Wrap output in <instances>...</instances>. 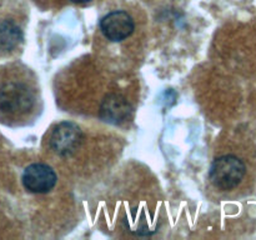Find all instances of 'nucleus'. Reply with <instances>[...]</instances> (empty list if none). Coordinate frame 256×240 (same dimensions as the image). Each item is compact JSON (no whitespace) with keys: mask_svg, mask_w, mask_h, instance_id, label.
I'll return each mask as SVG.
<instances>
[{"mask_svg":"<svg viewBox=\"0 0 256 240\" xmlns=\"http://www.w3.org/2000/svg\"><path fill=\"white\" fill-rule=\"evenodd\" d=\"M38 92L30 80L22 75H8L0 82V120L18 124L26 120L36 108Z\"/></svg>","mask_w":256,"mask_h":240,"instance_id":"obj_1","label":"nucleus"},{"mask_svg":"<svg viewBox=\"0 0 256 240\" xmlns=\"http://www.w3.org/2000/svg\"><path fill=\"white\" fill-rule=\"evenodd\" d=\"M25 15L14 0H0V60L12 56L24 42Z\"/></svg>","mask_w":256,"mask_h":240,"instance_id":"obj_2","label":"nucleus"},{"mask_svg":"<svg viewBox=\"0 0 256 240\" xmlns=\"http://www.w3.org/2000/svg\"><path fill=\"white\" fill-rule=\"evenodd\" d=\"M246 166L244 162L235 155H222L212 162L209 179L215 188L224 192L235 189L244 179Z\"/></svg>","mask_w":256,"mask_h":240,"instance_id":"obj_3","label":"nucleus"},{"mask_svg":"<svg viewBox=\"0 0 256 240\" xmlns=\"http://www.w3.org/2000/svg\"><path fill=\"white\" fill-rule=\"evenodd\" d=\"M22 182L25 189L34 194L49 192L56 185V172L46 164L34 162L25 168L22 175Z\"/></svg>","mask_w":256,"mask_h":240,"instance_id":"obj_4","label":"nucleus"},{"mask_svg":"<svg viewBox=\"0 0 256 240\" xmlns=\"http://www.w3.org/2000/svg\"><path fill=\"white\" fill-rule=\"evenodd\" d=\"M82 142V130L75 122H62L50 136V148L60 156H69L76 152Z\"/></svg>","mask_w":256,"mask_h":240,"instance_id":"obj_5","label":"nucleus"},{"mask_svg":"<svg viewBox=\"0 0 256 240\" xmlns=\"http://www.w3.org/2000/svg\"><path fill=\"white\" fill-rule=\"evenodd\" d=\"M100 30L108 40L119 42L128 39L134 32L135 22L124 10H114L100 20Z\"/></svg>","mask_w":256,"mask_h":240,"instance_id":"obj_6","label":"nucleus"},{"mask_svg":"<svg viewBox=\"0 0 256 240\" xmlns=\"http://www.w3.org/2000/svg\"><path fill=\"white\" fill-rule=\"evenodd\" d=\"M130 112V106L126 100L118 95H112L104 102L102 106V116L110 122H122L128 118Z\"/></svg>","mask_w":256,"mask_h":240,"instance_id":"obj_7","label":"nucleus"},{"mask_svg":"<svg viewBox=\"0 0 256 240\" xmlns=\"http://www.w3.org/2000/svg\"><path fill=\"white\" fill-rule=\"evenodd\" d=\"M69 2H76V4H84V2H92V0H69Z\"/></svg>","mask_w":256,"mask_h":240,"instance_id":"obj_8","label":"nucleus"}]
</instances>
